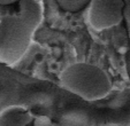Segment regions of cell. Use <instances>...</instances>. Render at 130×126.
Wrapping results in <instances>:
<instances>
[{"label": "cell", "mask_w": 130, "mask_h": 126, "mask_svg": "<svg viewBox=\"0 0 130 126\" xmlns=\"http://www.w3.org/2000/svg\"><path fill=\"white\" fill-rule=\"evenodd\" d=\"M19 6V13L0 22V61L9 66L17 63L28 52L44 13L42 1L22 0Z\"/></svg>", "instance_id": "1"}, {"label": "cell", "mask_w": 130, "mask_h": 126, "mask_svg": "<svg viewBox=\"0 0 130 126\" xmlns=\"http://www.w3.org/2000/svg\"><path fill=\"white\" fill-rule=\"evenodd\" d=\"M62 86L89 102L107 96L112 81L101 68L90 63L78 62L68 66L60 73Z\"/></svg>", "instance_id": "2"}, {"label": "cell", "mask_w": 130, "mask_h": 126, "mask_svg": "<svg viewBox=\"0 0 130 126\" xmlns=\"http://www.w3.org/2000/svg\"><path fill=\"white\" fill-rule=\"evenodd\" d=\"M89 6V22L94 30L113 28L123 18L124 1L122 0H93Z\"/></svg>", "instance_id": "3"}, {"label": "cell", "mask_w": 130, "mask_h": 126, "mask_svg": "<svg viewBox=\"0 0 130 126\" xmlns=\"http://www.w3.org/2000/svg\"><path fill=\"white\" fill-rule=\"evenodd\" d=\"M31 115L25 108L12 106L0 112V126H27Z\"/></svg>", "instance_id": "4"}, {"label": "cell", "mask_w": 130, "mask_h": 126, "mask_svg": "<svg viewBox=\"0 0 130 126\" xmlns=\"http://www.w3.org/2000/svg\"><path fill=\"white\" fill-rule=\"evenodd\" d=\"M91 1L88 0H59L58 5L64 10L68 12H79L90 5Z\"/></svg>", "instance_id": "5"}, {"label": "cell", "mask_w": 130, "mask_h": 126, "mask_svg": "<svg viewBox=\"0 0 130 126\" xmlns=\"http://www.w3.org/2000/svg\"><path fill=\"white\" fill-rule=\"evenodd\" d=\"M123 18L125 21L128 32L130 34V1H124V7H123Z\"/></svg>", "instance_id": "6"}, {"label": "cell", "mask_w": 130, "mask_h": 126, "mask_svg": "<svg viewBox=\"0 0 130 126\" xmlns=\"http://www.w3.org/2000/svg\"><path fill=\"white\" fill-rule=\"evenodd\" d=\"M51 119L48 117H38V118L35 120V126H51Z\"/></svg>", "instance_id": "7"}, {"label": "cell", "mask_w": 130, "mask_h": 126, "mask_svg": "<svg viewBox=\"0 0 130 126\" xmlns=\"http://www.w3.org/2000/svg\"><path fill=\"white\" fill-rule=\"evenodd\" d=\"M35 58H36L37 62H40V61H43V55L42 54H37V55L35 56Z\"/></svg>", "instance_id": "8"}, {"label": "cell", "mask_w": 130, "mask_h": 126, "mask_svg": "<svg viewBox=\"0 0 130 126\" xmlns=\"http://www.w3.org/2000/svg\"><path fill=\"white\" fill-rule=\"evenodd\" d=\"M14 3V0H9V1H0L1 5H8V4H13Z\"/></svg>", "instance_id": "9"}, {"label": "cell", "mask_w": 130, "mask_h": 126, "mask_svg": "<svg viewBox=\"0 0 130 126\" xmlns=\"http://www.w3.org/2000/svg\"><path fill=\"white\" fill-rule=\"evenodd\" d=\"M129 125H130V124H129Z\"/></svg>", "instance_id": "10"}, {"label": "cell", "mask_w": 130, "mask_h": 126, "mask_svg": "<svg viewBox=\"0 0 130 126\" xmlns=\"http://www.w3.org/2000/svg\"><path fill=\"white\" fill-rule=\"evenodd\" d=\"M129 126H130V125H129Z\"/></svg>", "instance_id": "11"}]
</instances>
